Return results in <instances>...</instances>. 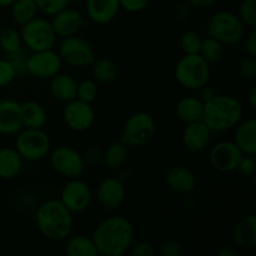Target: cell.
Here are the masks:
<instances>
[{"mask_svg": "<svg viewBox=\"0 0 256 256\" xmlns=\"http://www.w3.org/2000/svg\"><path fill=\"white\" fill-rule=\"evenodd\" d=\"M134 226L122 215L102 219L92 232V240L98 252L102 256H122L129 252L134 242Z\"/></svg>", "mask_w": 256, "mask_h": 256, "instance_id": "cell-1", "label": "cell"}, {"mask_svg": "<svg viewBox=\"0 0 256 256\" xmlns=\"http://www.w3.org/2000/svg\"><path fill=\"white\" fill-rule=\"evenodd\" d=\"M35 224L45 239L60 242L66 240L72 234L74 216L59 199H50L38 206Z\"/></svg>", "mask_w": 256, "mask_h": 256, "instance_id": "cell-2", "label": "cell"}, {"mask_svg": "<svg viewBox=\"0 0 256 256\" xmlns=\"http://www.w3.org/2000/svg\"><path fill=\"white\" fill-rule=\"evenodd\" d=\"M244 109L236 98L216 94L204 104L202 122L212 132H225L234 129L242 120Z\"/></svg>", "mask_w": 256, "mask_h": 256, "instance_id": "cell-3", "label": "cell"}, {"mask_svg": "<svg viewBox=\"0 0 256 256\" xmlns=\"http://www.w3.org/2000/svg\"><path fill=\"white\" fill-rule=\"evenodd\" d=\"M206 30L208 36L214 38L224 46L238 44L246 34V26L238 14L228 10L214 12L208 20Z\"/></svg>", "mask_w": 256, "mask_h": 256, "instance_id": "cell-4", "label": "cell"}, {"mask_svg": "<svg viewBox=\"0 0 256 256\" xmlns=\"http://www.w3.org/2000/svg\"><path fill=\"white\" fill-rule=\"evenodd\" d=\"M176 82L188 90H200L209 82L212 69L199 54H184L174 69Z\"/></svg>", "mask_w": 256, "mask_h": 256, "instance_id": "cell-5", "label": "cell"}, {"mask_svg": "<svg viewBox=\"0 0 256 256\" xmlns=\"http://www.w3.org/2000/svg\"><path fill=\"white\" fill-rule=\"evenodd\" d=\"M14 148L24 162H39L49 155L52 140L42 129L24 128L16 134Z\"/></svg>", "mask_w": 256, "mask_h": 256, "instance_id": "cell-6", "label": "cell"}, {"mask_svg": "<svg viewBox=\"0 0 256 256\" xmlns=\"http://www.w3.org/2000/svg\"><path fill=\"white\" fill-rule=\"evenodd\" d=\"M20 28H22L20 35H22V45L30 52L54 49L58 36L52 29L50 20L35 16Z\"/></svg>", "mask_w": 256, "mask_h": 256, "instance_id": "cell-7", "label": "cell"}, {"mask_svg": "<svg viewBox=\"0 0 256 256\" xmlns=\"http://www.w3.org/2000/svg\"><path fill=\"white\" fill-rule=\"evenodd\" d=\"M156 124L149 112H138L130 115L122 132V140L128 146L140 148L149 144L155 136Z\"/></svg>", "mask_w": 256, "mask_h": 256, "instance_id": "cell-8", "label": "cell"}, {"mask_svg": "<svg viewBox=\"0 0 256 256\" xmlns=\"http://www.w3.org/2000/svg\"><path fill=\"white\" fill-rule=\"evenodd\" d=\"M48 156L52 170L65 179L80 178L86 169L82 152L69 145H59L50 150Z\"/></svg>", "mask_w": 256, "mask_h": 256, "instance_id": "cell-9", "label": "cell"}, {"mask_svg": "<svg viewBox=\"0 0 256 256\" xmlns=\"http://www.w3.org/2000/svg\"><path fill=\"white\" fill-rule=\"evenodd\" d=\"M58 54L62 64L75 69L90 66L96 59L89 42L78 35L62 38Z\"/></svg>", "mask_w": 256, "mask_h": 256, "instance_id": "cell-10", "label": "cell"}, {"mask_svg": "<svg viewBox=\"0 0 256 256\" xmlns=\"http://www.w3.org/2000/svg\"><path fill=\"white\" fill-rule=\"evenodd\" d=\"M60 202L72 212H82L90 206L92 200V192L89 184L80 178L68 179L60 190Z\"/></svg>", "mask_w": 256, "mask_h": 256, "instance_id": "cell-11", "label": "cell"}, {"mask_svg": "<svg viewBox=\"0 0 256 256\" xmlns=\"http://www.w3.org/2000/svg\"><path fill=\"white\" fill-rule=\"evenodd\" d=\"M96 114L90 102L74 99L65 102L62 110V120L72 132H84L94 125Z\"/></svg>", "mask_w": 256, "mask_h": 256, "instance_id": "cell-12", "label": "cell"}, {"mask_svg": "<svg viewBox=\"0 0 256 256\" xmlns=\"http://www.w3.org/2000/svg\"><path fill=\"white\" fill-rule=\"evenodd\" d=\"M62 62L54 49L32 52L28 58V74L35 79L49 80L62 72Z\"/></svg>", "mask_w": 256, "mask_h": 256, "instance_id": "cell-13", "label": "cell"}, {"mask_svg": "<svg viewBox=\"0 0 256 256\" xmlns=\"http://www.w3.org/2000/svg\"><path fill=\"white\" fill-rule=\"evenodd\" d=\"M244 154L232 140H222L212 146L209 152L210 165L219 172H236Z\"/></svg>", "mask_w": 256, "mask_h": 256, "instance_id": "cell-14", "label": "cell"}, {"mask_svg": "<svg viewBox=\"0 0 256 256\" xmlns=\"http://www.w3.org/2000/svg\"><path fill=\"white\" fill-rule=\"evenodd\" d=\"M125 195H126V190L120 178H105L98 185L96 202L105 212H116L124 202Z\"/></svg>", "mask_w": 256, "mask_h": 256, "instance_id": "cell-15", "label": "cell"}, {"mask_svg": "<svg viewBox=\"0 0 256 256\" xmlns=\"http://www.w3.org/2000/svg\"><path fill=\"white\" fill-rule=\"evenodd\" d=\"M52 26L58 38H68L78 35L84 26V16L76 9L65 8L52 16Z\"/></svg>", "mask_w": 256, "mask_h": 256, "instance_id": "cell-16", "label": "cell"}, {"mask_svg": "<svg viewBox=\"0 0 256 256\" xmlns=\"http://www.w3.org/2000/svg\"><path fill=\"white\" fill-rule=\"evenodd\" d=\"M212 132L202 120L190 124H185L182 132V142L186 150L192 152H199L210 145Z\"/></svg>", "mask_w": 256, "mask_h": 256, "instance_id": "cell-17", "label": "cell"}, {"mask_svg": "<svg viewBox=\"0 0 256 256\" xmlns=\"http://www.w3.org/2000/svg\"><path fill=\"white\" fill-rule=\"evenodd\" d=\"M168 188L179 195H189L196 189V176L190 168L185 165L172 166L165 176Z\"/></svg>", "mask_w": 256, "mask_h": 256, "instance_id": "cell-18", "label": "cell"}, {"mask_svg": "<svg viewBox=\"0 0 256 256\" xmlns=\"http://www.w3.org/2000/svg\"><path fill=\"white\" fill-rule=\"evenodd\" d=\"M24 129L22 119L20 102L14 99H4L0 102V134L16 135Z\"/></svg>", "mask_w": 256, "mask_h": 256, "instance_id": "cell-19", "label": "cell"}, {"mask_svg": "<svg viewBox=\"0 0 256 256\" xmlns=\"http://www.w3.org/2000/svg\"><path fill=\"white\" fill-rule=\"evenodd\" d=\"M86 15L94 24H110L118 16L120 9L119 0H85Z\"/></svg>", "mask_w": 256, "mask_h": 256, "instance_id": "cell-20", "label": "cell"}, {"mask_svg": "<svg viewBox=\"0 0 256 256\" xmlns=\"http://www.w3.org/2000/svg\"><path fill=\"white\" fill-rule=\"evenodd\" d=\"M232 242L239 249L252 250L256 246V216L245 215L232 229Z\"/></svg>", "mask_w": 256, "mask_h": 256, "instance_id": "cell-21", "label": "cell"}, {"mask_svg": "<svg viewBox=\"0 0 256 256\" xmlns=\"http://www.w3.org/2000/svg\"><path fill=\"white\" fill-rule=\"evenodd\" d=\"M49 80V92L54 99L62 102L76 99L78 82L74 76L60 72Z\"/></svg>", "mask_w": 256, "mask_h": 256, "instance_id": "cell-22", "label": "cell"}, {"mask_svg": "<svg viewBox=\"0 0 256 256\" xmlns=\"http://www.w3.org/2000/svg\"><path fill=\"white\" fill-rule=\"evenodd\" d=\"M232 142L244 155H256V120L254 118L242 120L234 128Z\"/></svg>", "mask_w": 256, "mask_h": 256, "instance_id": "cell-23", "label": "cell"}, {"mask_svg": "<svg viewBox=\"0 0 256 256\" xmlns=\"http://www.w3.org/2000/svg\"><path fill=\"white\" fill-rule=\"evenodd\" d=\"M202 112H204V102L199 96H192V95L182 96L175 105V115L184 125L202 120Z\"/></svg>", "mask_w": 256, "mask_h": 256, "instance_id": "cell-24", "label": "cell"}, {"mask_svg": "<svg viewBox=\"0 0 256 256\" xmlns=\"http://www.w3.org/2000/svg\"><path fill=\"white\" fill-rule=\"evenodd\" d=\"M24 160L15 148H0V179L12 180L20 174Z\"/></svg>", "mask_w": 256, "mask_h": 256, "instance_id": "cell-25", "label": "cell"}, {"mask_svg": "<svg viewBox=\"0 0 256 256\" xmlns=\"http://www.w3.org/2000/svg\"><path fill=\"white\" fill-rule=\"evenodd\" d=\"M22 119L24 128L29 129H42L48 122V112L40 102L35 100L20 102Z\"/></svg>", "mask_w": 256, "mask_h": 256, "instance_id": "cell-26", "label": "cell"}, {"mask_svg": "<svg viewBox=\"0 0 256 256\" xmlns=\"http://www.w3.org/2000/svg\"><path fill=\"white\" fill-rule=\"evenodd\" d=\"M128 155H129V152H128L126 144H124L122 140L112 142L102 152V162L108 169L119 170L126 164Z\"/></svg>", "mask_w": 256, "mask_h": 256, "instance_id": "cell-27", "label": "cell"}, {"mask_svg": "<svg viewBox=\"0 0 256 256\" xmlns=\"http://www.w3.org/2000/svg\"><path fill=\"white\" fill-rule=\"evenodd\" d=\"M65 252L69 256H98L96 246L92 236L88 235H74L68 238L65 242Z\"/></svg>", "mask_w": 256, "mask_h": 256, "instance_id": "cell-28", "label": "cell"}, {"mask_svg": "<svg viewBox=\"0 0 256 256\" xmlns=\"http://www.w3.org/2000/svg\"><path fill=\"white\" fill-rule=\"evenodd\" d=\"M90 66H92V78L99 84H112L116 80L119 69H118L116 62H112V59H108V58L95 59V62Z\"/></svg>", "mask_w": 256, "mask_h": 256, "instance_id": "cell-29", "label": "cell"}, {"mask_svg": "<svg viewBox=\"0 0 256 256\" xmlns=\"http://www.w3.org/2000/svg\"><path fill=\"white\" fill-rule=\"evenodd\" d=\"M10 12H12V18L15 24L22 26L28 22L38 16L39 9L35 0H15L10 6Z\"/></svg>", "mask_w": 256, "mask_h": 256, "instance_id": "cell-30", "label": "cell"}, {"mask_svg": "<svg viewBox=\"0 0 256 256\" xmlns=\"http://www.w3.org/2000/svg\"><path fill=\"white\" fill-rule=\"evenodd\" d=\"M225 46L214 38L206 36L202 39L199 55L210 65L219 64L224 59Z\"/></svg>", "mask_w": 256, "mask_h": 256, "instance_id": "cell-31", "label": "cell"}, {"mask_svg": "<svg viewBox=\"0 0 256 256\" xmlns=\"http://www.w3.org/2000/svg\"><path fill=\"white\" fill-rule=\"evenodd\" d=\"M22 46V35L19 30L14 28H5L0 32V48L5 54L15 52Z\"/></svg>", "mask_w": 256, "mask_h": 256, "instance_id": "cell-32", "label": "cell"}, {"mask_svg": "<svg viewBox=\"0 0 256 256\" xmlns=\"http://www.w3.org/2000/svg\"><path fill=\"white\" fill-rule=\"evenodd\" d=\"M29 50L22 45L15 52L6 54V59L12 64V69L15 70L16 78H22L28 74V58H29Z\"/></svg>", "mask_w": 256, "mask_h": 256, "instance_id": "cell-33", "label": "cell"}, {"mask_svg": "<svg viewBox=\"0 0 256 256\" xmlns=\"http://www.w3.org/2000/svg\"><path fill=\"white\" fill-rule=\"evenodd\" d=\"M202 38L195 30H188L180 38V46L184 54H199Z\"/></svg>", "mask_w": 256, "mask_h": 256, "instance_id": "cell-34", "label": "cell"}, {"mask_svg": "<svg viewBox=\"0 0 256 256\" xmlns=\"http://www.w3.org/2000/svg\"><path fill=\"white\" fill-rule=\"evenodd\" d=\"M238 16L249 29H256V0H242Z\"/></svg>", "mask_w": 256, "mask_h": 256, "instance_id": "cell-35", "label": "cell"}, {"mask_svg": "<svg viewBox=\"0 0 256 256\" xmlns=\"http://www.w3.org/2000/svg\"><path fill=\"white\" fill-rule=\"evenodd\" d=\"M98 82L94 79H85L82 82H78V92H76V99L82 100L92 104L98 96Z\"/></svg>", "mask_w": 256, "mask_h": 256, "instance_id": "cell-36", "label": "cell"}, {"mask_svg": "<svg viewBox=\"0 0 256 256\" xmlns=\"http://www.w3.org/2000/svg\"><path fill=\"white\" fill-rule=\"evenodd\" d=\"M35 2H36L39 12H42L45 15H49V16H52L58 12L69 6L70 0H35Z\"/></svg>", "mask_w": 256, "mask_h": 256, "instance_id": "cell-37", "label": "cell"}, {"mask_svg": "<svg viewBox=\"0 0 256 256\" xmlns=\"http://www.w3.org/2000/svg\"><path fill=\"white\" fill-rule=\"evenodd\" d=\"M238 74L240 79L244 82H252L256 76V58L245 56L240 60L239 66H238Z\"/></svg>", "mask_w": 256, "mask_h": 256, "instance_id": "cell-38", "label": "cell"}, {"mask_svg": "<svg viewBox=\"0 0 256 256\" xmlns=\"http://www.w3.org/2000/svg\"><path fill=\"white\" fill-rule=\"evenodd\" d=\"M15 79H16V74H15V70L12 69L9 60L6 58L0 59V89L9 86L10 84L14 82Z\"/></svg>", "mask_w": 256, "mask_h": 256, "instance_id": "cell-39", "label": "cell"}, {"mask_svg": "<svg viewBox=\"0 0 256 256\" xmlns=\"http://www.w3.org/2000/svg\"><path fill=\"white\" fill-rule=\"evenodd\" d=\"M236 172L244 178H254L256 172L255 155H244L238 165Z\"/></svg>", "mask_w": 256, "mask_h": 256, "instance_id": "cell-40", "label": "cell"}, {"mask_svg": "<svg viewBox=\"0 0 256 256\" xmlns=\"http://www.w3.org/2000/svg\"><path fill=\"white\" fill-rule=\"evenodd\" d=\"M159 252L162 256H180L182 254V245L175 239L168 238L159 245Z\"/></svg>", "mask_w": 256, "mask_h": 256, "instance_id": "cell-41", "label": "cell"}, {"mask_svg": "<svg viewBox=\"0 0 256 256\" xmlns=\"http://www.w3.org/2000/svg\"><path fill=\"white\" fill-rule=\"evenodd\" d=\"M129 252L132 256H154L156 250H155V246L152 242H139L130 246Z\"/></svg>", "mask_w": 256, "mask_h": 256, "instance_id": "cell-42", "label": "cell"}, {"mask_svg": "<svg viewBox=\"0 0 256 256\" xmlns=\"http://www.w3.org/2000/svg\"><path fill=\"white\" fill-rule=\"evenodd\" d=\"M82 159H84L86 166H94V165L100 164L102 162V152L96 146H89L82 152Z\"/></svg>", "mask_w": 256, "mask_h": 256, "instance_id": "cell-43", "label": "cell"}, {"mask_svg": "<svg viewBox=\"0 0 256 256\" xmlns=\"http://www.w3.org/2000/svg\"><path fill=\"white\" fill-rule=\"evenodd\" d=\"M120 9L128 12H139L146 9L150 0H119Z\"/></svg>", "mask_w": 256, "mask_h": 256, "instance_id": "cell-44", "label": "cell"}, {"mask_svg": "<svg viewBox=\"0 0 256 256\" xmlns=\"http://www.w3.org/2000/svg\"><path fill=\"white\" fill-rule=\"evenodd\" d=\"M245 52L249 56L256 58V29H250L245 38Z\"/></svg>", "mask_w": 256, "mask_h": 256, "instance_id": "cell-45", "label": "cell"}, {"mask_svg": "<svg viewBox=\"0 0 256 256\" xmlns=\"http://www.w3.org/2000/svg\"><path fill=\"white\" fill-rule=\"evenodd\" d=\"M192 8L185 0L179 2L176 5V8H175V18L179 20H186L190 16V14H192Z\"/></svg>", "mask_w": 256, "mask_h": 256, "instance_id": "cell-46", "label": "cell"}, {"mask_svg": "<svg viewBox=\"0 0 256 256\" xmlns=\"http://www.w3.org/2000/svg\"><path fill=\"white\" fill-rule=\"evenodd\" d=\"M188 4L192 8H196V9H205V8H210L214 4H216L219 0H185Z\"/></svg>", "mask_w": 256, "mask_h": 256, "instance_id": "cell-47", "label": "cell"}, {"mask_svg": "<svg viewBox=\"0 0 256 256\" xmlns=\"http://www.w3.org/2000/svg\"><path fill=\"white\" fill-rule=\"evenodd\" d=\"M202 92H200V99L202 100V102H209V100H212V98L215 96V95L218 94L216 92H215V89H212V88H210V86H208V84L205 85V86H202Z\"/></svg>", "mask_w": 256, "mask_h": 256, "instance_id": "cell-48", "label": "cell"}, {"mask_svg": "<svg viewBox=\"0 0 256 256\" xmlns=\"http://www.w3.org/2000/svg\"><path fill=\"white\" fill-rule=\"evenodd\" d=\"M218 256H238V250L234 246H222L216 252Z\"/></svg>", "mask_w": 256, "mask_h": 256, "instance_id": "cell-49", "label": "cell"}, {"mask_svg": "<svg viewBox=\"0 0 256 256\" xmlns=\"http://www.w3.org/2000/svg\"><path fill=\"white\" fill-rule=\"evenodd\" d=\"M248 104L252 109L256 108V86H252V89L248 92Z\"/></svg>", "mask_w": 256, "mask_h": 256, "instance_id": "cell-50", "label": "cell"}, {"mask_svg": "<svg viewBox=\"0 0 256 256\" xmlns=\"http://www.w3.org/2000/svg\"><path fill=\"white\" fill-rule=\"evenodd\" d=\"M15 0H0V9H5V8H10Z\"/></svg>", "mask_w": 256, "mask_h": 256, "instance_id": "cell-51", "label": "cell"}, {"mask_svg": "<svg viewBox=\"0 0 256 256\" xmlns=\"http://www.w3.org/2000/svg\"><path fill=\"white\" fill-rule=\"evenodd\" d=\"M82 2V0H70V2Z\"/></svg>", "mask_w": 256, "mask_h": 256, "instance_id": "cell-52", "label": "cell"}]
</instances>
